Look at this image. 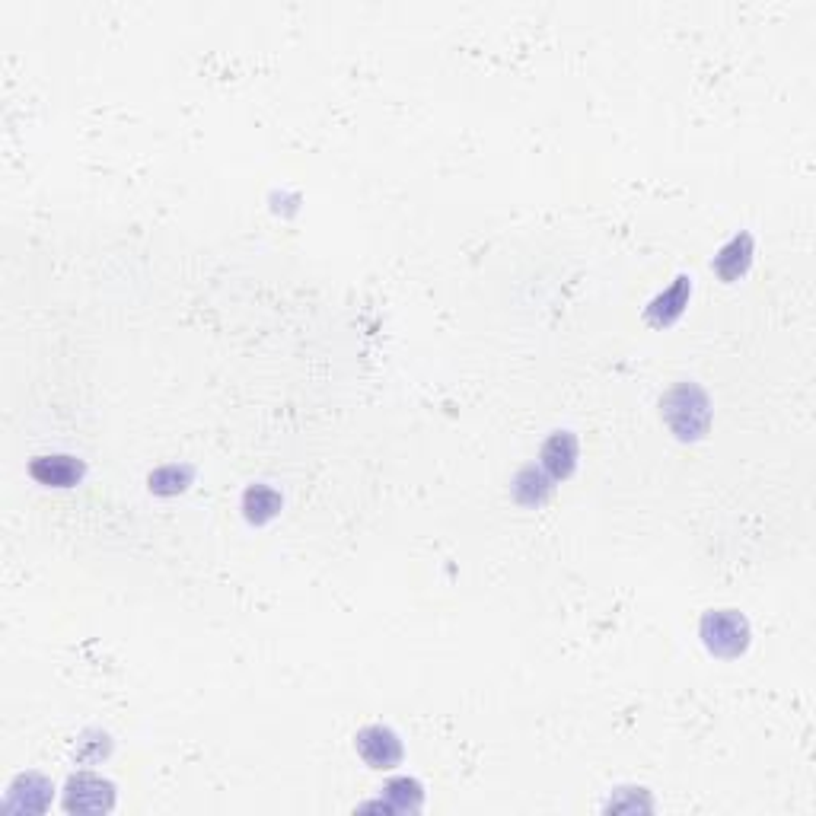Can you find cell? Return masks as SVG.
Listing matches in <instances>:
<instances>
[{
	"label": "cell",
	"instance_id": "1",
	"mask_svg": "<svg viewBox=\"0 0 816 816\" xmlns=\"http://www.w3.org/2000/svg\"><path fill=\"white\" fill-rule=\"evenodd\" d=\"M708 415H711L708 399L702 389L692 383L670 389L667 399H663V418H667V424L676 431V437H683V440L702 437L708 428Z\"/></svg>",
	"mask_w": 816,
	"mask_h": 816
},
{
	"label": "cell",
	"instance_id": "2",
	"mask_svg": "<svg viewBox=\"0 0 816 816\" xmlns=\"http://www.w3.org/2000/svg\"><path fill=\"white\" fill-rule=\"evenodd\" d=\"M702 638H705L711 654L737 657V654H743L746 641H750V625H746L740 612H730V609L708 612V616L702 619Z\"/></svg>",
	"mask_w": 816,
	"mask_h": 816
},
{
	"label": "cell",
	"instance_id": "3",
	"mask_svg": "<svg viewBox=\"0 0 816 816\" xmlns=\"http://www.w3.org/2000/svg\"><path fill=\"white\" fill-rule=\"evenodd\" d=\"M357 753L364 756L373 769H393L402 759V743L389 727H364L357 734Z\"/></svg>",
	"mask_w": 816,
	"mask_h": 816
},
{
	"label": "cell",
	"instance_id": "4",
	"mask_svg": "<svg viewBox=\"0 0 816 816\" xmlns=\"http://www.w3.org/2000/svg\"><path fill=\"white\" fill-rule=\"evenodd\" d=\"M112 807V785L96 775H80L67 785V810H109Z\"/></svg>",
	"mask_w": 816,
	"mask_h": 816
},
{
	"label": "cell",
	"instance_id": "5",
	"mask_svg": "<svg viewBox=\"0 0 816 816\" xmlns=\"http://www.w3.org/2000/svg\"><path fill=\"white\" fill-rule=\"evenodd\" d=\"M29 472H32V479H39L42 485L71 488L83 475V466L77 463L74 456H36V459H32Z\"/></svg>",
	"mask_w": 816,
	"mask_h": 816
},
{
	"label": "cell",
	"instance_id": "6",
	"mask_svg": "<svg viewBox=\"0 0 816 816\" xmlns=\"http://www.w3.org/2000/svg\"><path fill=\"white\" fill-rule=\"evenodd\" d=\"M750 255H753V240L743 233V236H737V240L730 243V246L721 249V255L714 259V268H718V275H721L724 281H734L737 275H743L746 265H750Z\"/></svg>",
	"mask_w": 816,
	"mask_h": 816
},
{
	"label": "cell",
	"instance_id": "7",
	"mask_svg": "<svg viewBox=\"0 0 816 816\" xmlns=\"http://www.w3.org/2000/svg\"><path fill=\"white\" fill-rule=\"evenodd\" d=\"M574 456H577L574 437L571 434H555L549 444H546V450H542V463H546V469L555 475V479H561V475L571 472Z\"/></svg>",
	"mask_w": 816,
	"mask_h": 816
},
{
	"label": "cell",
	"instance_id": "8",
	"mask_svg": "<svg viewBox=\"0 0 816 816\" xmlns=\"http://www.w3.org/2000/svg\"><path fill=\"white\" fill-rule=\"evenodd\" d=\"M686 300H689V281L686 278H676V284L670 287V291L651 303V313L648 316L654 322H673L679 313H683Z\"/></svg>",
	"mask_w": 816,
	"mask_h": 816
},
{
	"label": "cell",
	"instance_id": "9",
	"mask_svg": "<svg viewBox=\"0 0 816 816\" xmlns=\"http://www.w3.org/2000/svg\"><path fill=\"white\" fill-rule=\"evenodd\" d=\"M243 504H246L249 520H255V523H265V520H271V517H275L278 510H281L278 491H271V488H265V485L249 488V491H246V498H243Z\"/></svg>",
	"mask_w": 816,
	"mask_h": 816
},
{
	"label": "cell",
	"instance_id": "10",
	"mask_svg": "<svg viewBox=\"0 0 816 816\" xmlns=\"http://www.w3.org/2000/svg\"><path fill=\"white\" fill-rule=\"evenodd\" d=\"M412 785H415V781H408V778H399V781H393V785L386 788V794L393 797V801H396V807H399V810H418V807H421L418 801H408V794H405V791L412 788Z\"/></svg>",
	"mask_w": 816,
	"mask_h": 816
}]
</instances>
